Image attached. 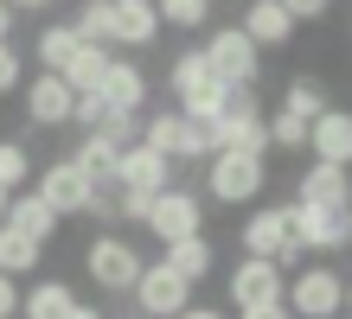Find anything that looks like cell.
<instances>
[{"label":"cell","instance_id":"4","mask_svg":"<svg viewBox=\"0 0 352 319\" xmlns=\"http://www.w3.org/2000/svg\"><path fill=\"white\" fill-rule=\"evenodd\" d=\"M243 255H263V262H276L282 274L301 268V243L288 237V204L250 211V224H243Z\"/></svg>","mask_w":352,"mask_h":319},{"label":"cell","instance_id":"17","mask_svg":"<svg viewBox=\"0 0 352 319\" xmlns=\"http://www.w3.org/2000/svg\"><path fill=\"white\" fill-rule=\"evenodd\" d=\"M237 32L263 51V45H288V38H295V19L282 13V0H250V13L237 19Z\"/></svg>","mask_w":352,"mask_h":319},{"label":"cell","instance_id":"22","mask_svg":"<svg viewBox=\"0 0 352 319\" xmlns=\"http://www.w3.org/2000/svg\"><path fill=\"white\" fill-rule=\"evenodd\" d=\"M224 102H231V83L199 77L192 90H179V115H186V121H218V115H224Z\"/></svg>","mask_w":352,"mask_h":319},{"label":"cell","instance_id":"29","mask_svg":"<svg viewBox=\"0 0 352 319\" xmlns=\"http://www.w3.org/2000/svg\"><path fill=\"white\" fill-rule=\"evenodd\" d=\"M160 26H205L212 19V0H154Z\"/></svg>","mask_w":352,"mask_h":319},{"label":"cell","instance_id":"26","mask_svg":"<svg viewBox=\"0 0 352 319\" xmlns=\"http://www.w3.org/2000/svg\"><path fill=\"white\" fill-rule=\"evenodd\" d=\"M71 32L84 38V45H102V51H109V32H116L109 0H84V7H77V19H71Z\"/></svg>","mask_w":352,"mask_h":319},{"label":"cell","instance_id":"11","mask_svg":"<svg viewBox=\"0 0 352 319\" xmlns=\"http://www.w3.org/2000/svg\"><path fill=\"white\" fill-rule=\"evenodd\" d=\"M71 83L65 77H52V71H38L32 83H26V115H32V128H71Z\"/></svg>","mask_w":352,"mask_h":319},{"label":"cell","instance_id":"6","mask_svg":"<svg viewBox=\"0 0 352 319\" xmlns=\"http://www.w3.org/2000/svg\"><path fill=\"white\" fill-rule=\"evenodd\" d=\"M141 230H154L160 243L205 237V198H199V191H186V185H167V191H154V204H148V224H141Z\"/></svg>","mask_w":352,"mask_h":319},{"label":"cell","instance_id":"16","mask_svg":"<svg viewBox=\"0 0 352 319\" xmlns=\"http://www.w3.org/2000/svg\"><path fill=\"white\" fill-rule=\"evenodd\" d=\"M295 204H327V211H346L352 204V179H346V166H307L301 185H295Z\"/></svg>","mask_w":352,"mask_h":319},{"label":"cell","instance_id":"20","mask_svg":"<svg viewBox=\"0 0 352 319\" xmlns=\"http://www.w3.org/2000/svg\"><path fill=\"white\" fill-rule=\"evenodd\" d=\"M167 255H160V262H167L179 281H205V274H212V262H218V249L205 243V237H179V243H160Z\"/></svg>","mask_w":352,"mask_h":319},{"label":"cell","instance_id":"13","mask_svg":"<svg viewBox=\"0 0 352 319\" xmlns=\"http://www.w3.org/2000/svg\"><path fill=\"white\" fill-rule=\"evenodd\" d=\"M96 96L109 102L116 115H141V102H148V77H141V64H129V58H109V71H102Z\"/></svg>","mask_w":352,"mask_h":319},{"label":"cell","instance_id":"7","mask_svg":"<svg viewBox=\"0 0 352 319\" xmlns=\"http://www.w3.org/2000/svg\"><path fill=\"white\" fill-rule=\"evenodd\" d=\"M129 294H135L141 319H179L186 307H192V281H179L167 262H141V281Z\"/></svg>","mask_w":352,"mask_h":319},{"label":"cell","instance_id":"27","mask_svg":"<svg viewBox=\"0 0 352 319\" xmlns=\"http://www.w3.org/2000/svg\"><path fill=\"white\" fill-rule=\"evenodd\" d=\"M282 109L295 115V121H314V115H327V109H333V102H327L320 77H295V83H288V96H282Z\"/></svg>","mask_w":352,"mask_h":319},{"label":"cell","instance_id":"42","mask_svg":"<svg viewBox=\"0 0 352 319\" xmlns=\"http://www.w3.org/2000/svg\"><path fill=\"white\" fill-rule=\"evenodd\" d=\"M109 7H116V0H109Z\"/></svg>","mask_w":352,"mask_h":319},{"label":"cell","instance_id":"37","mask_svg":"<svg viewBox=\"0 0 352 319\" xmlns=\"http://www.w3.org/2000/svg\"><path fill=\"white\" fill-rule=\"evenodd\" d=\"M0 7H7V13H45L52 0H0Z\"/></svg>","mask_w":352,"mask_h":319},{"label":"cell","instance_id":"38","mask_svg":"<svg viewBox=\"0 0 352 319\" xmlns=\"http://www.w3.org/2000/svg\"><path fill=\"white\" fill-rule=\"evenodd\" d=\"M179 319H231V313H218V307H186Z\"/></svg>","mask_w":352,"mask_h":319},{"label":"cell","instance_id":"15","mask_svg":"<svg viewBox=\"0 0 352 319\" xmlns=\"http://www.w3.org/2000/svg\"><path fill=\"white\" fill-rule=\"evenodd\" d=\"M116 32H109V51H141V45H154L160 38V19H154V0H116Z\"/></svg>","mask_w":352,"mask_h":319},{"label":"cell","instance_id":"10","mask_svg":"<svg viewBox=\"0 0 352 319\" xmlns=\"http://www.w3.org/2000/svg\"><path fill=\"white\" fill-rule=\"evenodd\" d=\"M32 191L52 204V217H77V211H90V179L77 173L71 160H52L45 173H38V185H32Z\"/></svg>","mask_w":352,"mask_h":319},{"label":"cell","instance_id":"25","mask_svg":"<svg viewBox=\"0 0 352 319\" xmlns=\"http://www.w3.org/2000/svg\"><path fill=\"white\" fill-rule=\"evenodd\" d=\"M77 45H84V38L71 32V19H58V26H45V32H38V64H45V71L58 77V71H65V64L77 58Z\"/></svg>","mask_w":352,"mask_h":319},{"label":"cell","instance_id":"23","mask_svg":"<svg viewBox=\"0 0 352 319\" xmlns=\"http://www.w3.org/2000/svg\"><path fill=\"white\" fill-rule=\"evenodd\" d=\"M38 255H45V243H32V237H19V230L0 217V274L7 281H19V274H32L38 268Z\"/></svg>","mask_w":352,"mask_h":319},{"label":"cell","instance_id":"35","mask_svg":"<svg viewBox=\"0 0 352 319\" xmlns=\"http://www.w3.org/2000/svg\"><path fill=\"white\" fill-rule=\"evenodd\" d=\"M0 319H19V281L0 274Z\"/></svg>","mask_w":352,"mask_h":319},{"label":"cell","instance_id":"41","mask_svg":"<svg viewBox=\"0 0 352 319\" xmlns=\"http://www.w3.org/2000/svg\"><path fill=\"white\" fill-rule=\"evenodd\" d=\"M7 204H13V191H0V217H7Z\"/></svg>","mask_w":352,"mask_h":319},{"label":"cell","instance_id":"33","mask_svg":"<svg viewBox=\"0 0 352 319\" xmlns=\"http://www.w3.org/2000/svg\"><path fill=\"white\" fill-rule=\"evenodd\" d=\"M19 77H26V71H19V51H13V38H7V45H0V96H13Z\"/></svg>","mask_w":352,"mask_h":319},{"label":"cell","instance_id":"12","mask_svg":"<svg viewBox=\"0 0 352 319\" xmlns=\"http://www.w3.org/2000/svg\"><path fill=\"white\" fill-rule=\"evenodd\" d=\"M307 154H314L320 166H346L352 160V115L346 109H327L307 121Z\"/></svg>","mask_w":352,"mask_h":319},{"label":"cell","instance_id":"39","mask_svg":"<svg viewBox=\"0 0 352 319\" xmlns=\"http://www.w3.org/2000/svg\"><path fill=\"white\" fill-rule=\"evenodd\" d=\"M71 319H109V313H102V307H84V300H77V313Z\"/></svg>","mask_w":352,"mask_h":319},{"label":"cell","instance_id":"34","mask_svg":"<svg viewBox=\"0 0 352 319\" xmlns=\"http://www.w3.org/2000/svg\"><path fill=\"white\" fill-rule=\"evenodd\" d=\"M327 7H333V0H282V13L295 19V26H301V19H320Z\"/></svg>","mask_w":352,"mask_h":319},{"label":"cell","instance_id":"21","mask_svg":"<svg viewBox=\"0 0 352 319\" xmlns=\"http://www.w3.org/2000/svg\"><path fill=\"white\" fill-rule=\"evenodd\" d=\"M19 313L26 319H71L77 313V287L71 281H38L26 300H19Z\"/></svg>","mask_w":352,"mask_h":319},{"label":"cell","instance_id":"32","mask_svg":"<svg viewBox=\"0 0 352 319\" xmlns=\"http://www.w3.org/2000/svg\"><path fill=\"white\" fill-rule=\"evenodd\" d=\"M199 77H212V64H205V51L192 45V51H179V58H173V71H167V83H173V96H179V90H192Z\"/></svg>","mask_w":352,"mask_h":319},{"label":"cell","instance_id":"1","mask_svg":"<svg viewBox=\"0 0 352 319\" xmlns=\"http://www.w3.org/2000/svg\"><path fill=\"white\" fill-rule=\"evenodd\" d=\"M282 307H288V319H340V313H346V274H333V268H301V274H288Z\"/></svg>","mask_w":352,"mask_h":319},{"label":"cell","instance_id":"14","mask_svg":"<svg viewBox=\"0 0 352 319\" xmlns=\"http://www.w3.org/2000/svg\"><path fill=\"white\" fill-rule=\"evenodd\" d=\"M116 185H129V191H167L173 185V160H160L154 147H122V166H116Z\"/></svg>","mask_w":352,"mask_h":319},{"label":"cell","instance_id":"28","mask_svg":"<svg viewBox=\"0 0 352 319\" xmlns=\"http://www.w3.org/2000/svg\"><path fill=\"white\" fill-rule=\"evenodd\" d=\"M32 179V154L19 141H0V191H26Z\"/></svg>","mask_w":352,"mask_h":319},{"label":"cell","instance_id":"2","mask_svg":"<svg viewBox=\"0 0 352 319\" xmlns=\"http://www.w3.org/2000/svg\"><path fill=\"white\" fill-rule=\"evenodd\" d=\"M199 51H205V64H212V77H218V83H231V90H256V77H263V51H256L237 26H218Z\"/></svg>","mask_w":352,"mask_h":319},{"label":"cell","instance_id":"24","mask_svg":"<svg viewBox=\"0 0 352 319\" xmlns=\"http://www.w3.org/2000/svg\"><path fill=\"white\" fill-rule=\"evenodd\" d=\"M109 58H116V51H102V45H77V58H71L58 77L71 83V96H90L96 83H102V71H109Z\"/></svg>","mask_w":352,"mask_h":319},{"label":"cell","instance_id":"36","mask_svg":"<svg viewBox=\"0 0 352 319\" xmlns=\"http://www.w3.org/2000/svg\"><path fill=\"white\" fill-rule=\"evenodd\" d=\"M237 319H288V307H282V300H276V307H243Z\"/></svg>","mask_w":352,"mask_h":319},{"label":"cell","instance_id":"31","mask_svg":"<svg viewBox=\"0 0 352 319\" xmlns=\"http://www.w3.org/2000/svg\"><path fill=\"white\" fill-rule=\"evenodd\" d=\"M71 121L84 128V134H102V128L116 121V109H109V102H102V96L90 90V96H77V102H71Z\"/></svg>","mask_w":352,"mask_h":319},{"label":"cell","instance_id":"19","mask_svg":"<svg viewBox=\"0 0 352 319\" xmlns=\"http://www.w3.org/2000/svg\"><path fill=\"white\" fill-rule=\"evenodd\" d=\"M7 224L19 230V237H32V243H52V230H58L52 204L38 198V191H13V204H7Z\"/></svg>","mask_w":352,"mask_h":319},{"label":"cell","instance_id":"40","mask_svg":"<svg viewBox=\"0 0 352 319\" xmlns=\"http://www.w3.org/2000/svg\"><path fill=\"white\" fill-rule=\"evenodd\" d=\"M7 32H13V13H7V7H0V45H7Z\"/></svg>","mask_w":352,"mask_h":319},{"label":"cell","instance_id":"8","mask_svg":"<svg viewBox=\"0 0 352 319\" xmlns=\"http://www.w3.org/2000/svg\"><path fill=\"white\" fill-rule=\"evenodd\" d=\"M205 191H212L218 204H250L263 191V160L250 154H212V166H205Z\"/></svg>","mask_w":352,"mask_h":319},{"label":"cell","instance_id":"9","mask_svg":"<svg viewBox=\"0 0 352 319\" xmlns=\"http://www.w3.org/2000/svg\"><path fill=\"white\" fill-rule=\"evenodd\" d=\"M282 287H288V274L276 262H263V255H243V262L231 268V300H237V313L243 307H276Z\"/></svg>","mask_w":352,"mask_h":319},{"label":"cell","instance_id":"3","mask_svg":"<svg viewBox=\"0 0 352 319\" xmlns=\"http://www.w3.org/2000/svg\"><path fill=\"white\" fill-rule=\"evenodd\" d=\"M288 237L301 243V255H340L352 243V211H327V204H288Z\"/></svg>","mask_w":352,"mask_h":319},{"label":"cell","instance_id":"5","mask_svg":"<svg viewBox=\"0 0 352 319\" xmlns=\"http://www.w3.org/2000/svg\"><path fill=\"white\" fill-rule=\"evenodd\" d=\"M84 274L96 287H109V294H129L141 281V249L129 237H116V230H102V237L84 249Z\"/></svg>","mask_w":352,"mask_h":319},{"label":"cell","instance_id":"30","mask_svg":"<svg viewBox=\"0 0 352 319\" xmlns=\"http://www.w3.org/2000/svg\"><path fill=\"white\" fill-rule=\"evenodd\" d=\"M263 128H269V147H282V154H295V147H307V121H295L288 109L263 115Z\"/></svg>","mask_w":352,"mask_h":319},{"label":"cell","instance_id":"18","mask_svg":"<svg viewBox=\"0 0 352 319\" xmlns=\"http://www.w3.org/2000/svg\"><path fill=\"white\" fill-rule=\"evenodd\" d=\"M65 160H71L77 173L90 179V185H116V166H122V147H116L109 134H84V141H77V147H71Z\"/></svg>","mask_w":352,"mask_h":319}]
</instances>
